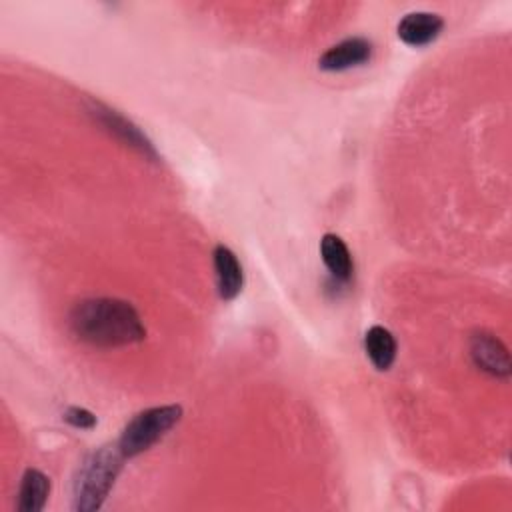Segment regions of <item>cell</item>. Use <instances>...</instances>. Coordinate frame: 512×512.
<instances>
[{"label": "cell", "mask_w": 512, "mask_h": 512, "mask_svg": "<svg viewBox=\"0 0 512 512\" xmlns=\"http://www.w3.org/2000/svg\"><path fill=\"white\" fill-rule=\"evenodd\" d=\"M364 348L378 370H388L394 364L396 358V340L384 326H372L368 328L364 336Z\"/></svg>", "instance_id": "8fae6325"}, {"label": "cell", "mask_w": 512, "mask_h": 512, "mask_svg": "<svg viewBox=\"0 0 512 512\" xmlns=\"http://www.w3.org/2000/svg\"><path fill=\"white\" fill-rule=\"evenodd\" d=\"M372 56V44L366 38H346L330 46L318 60V66L326 72H342L348 68L362 66Z\"/></svg>", "instance_id": "277c9868"}, {"label": "cell", "mask_w": 512, "mask_h": 512, "mask_svg": "<svg viewBox=\"0 0 512 512\" xmlns=\"http://www.w3.org/2000/svg\"><path fill=\"white\" fill-rule=\"evenodd\" d=\"M214 272H216V286H218L220 298L222 300L236 298L242 290L244 274L236 254L224 244L214 248Z\"/></svg>", "instance_id": "ba28073f"}, {"label": "cell", "mask_w": 512, "mask_h": 512, "mask_svg": "<svg viewBox=\"0 0 512 512\" xmlns=\"http://www.w3.org/2000/svg\"><path fill=\"white\" fill-rule=\"evenodd\" d=\"M320 254L336 282H348L354 272V262L348 246L336 234H324L320 240Z\"/></svg>", "instance_id": "9c48e42d"}, {"label": "cell", "mask_w": 512, "mask_h": 512, "mask_svg": "<svg viewBox=\"0 0 512 512\" xmlns=\"http://www.w3.org/2000/svg\"><path fill=\"white\" fill-rule=\"evenodd\" d=\"M90 112H92L110 132H114L120 140H124L126 144L138 148L142 154L156 158V152H154L150 140H148L132 122H128L124 116H120L116 110H110L108 106H104V104H100V102H92Z\"/></svg>", "instance_id": "52a82bcc"}, {"label": "cell", "mask_w": 512, "mask_h": 512, "mask_svg": "<svg viewBox=\"0 0 512 512\" xmlns=\"http://www.w3.org/2000/svg\"><path fill=\"white\" fill-rule=\"evenodd\" d=\"M50 496V480L36 468H28L20 482L18 510L20 512H40Z\"/></svg>", "instance_id": "30bf717a"}, {"label": "cell", "mask_w": 512, "mask_h": 512, "mask_svg": "<svg viewBox=\"0 0 512 512\" xmlns=\"http://www.w3.org/2000/svg\"><path fill=\"white\" fill-rule=\"evenodd\" d=\"M444 28V20L432 12H410L398 22V38L408 46H426L434 42Z\"/></svg>", "instance_id": "8992f818"}, {"label": "cell", "mask_w": 512, "mask_h": 512, "mask_svg": "<svg viewBox=\"0 0 512 512\" xmlns=\"http://www.w3.org/2000/svg\"><path fill=\"white\" fill-rule=\"evenodd\" d=\"M182 418V408L176 404L154 406L138 412L122 430L118 438V448L126 458L138 456L152 448L162 436H166Z\"/></svg>", "instance_id": "3957f363"}, {"label": "cell", "mask_w": 512, "mask_h": 512, "mask_svg": "<svg viewBox=\"0 0 512 512\" xmlns=\"http://www.w3.org/2000/svg\"><path fill=\"white\" fill-rule=\"evenodd\" d=\"M470 356L480 370L492 376L506 378L510 374L508 350L492 334H474L470 340Z\"/></svg>", "instance_id": "5b68a950"}, {"label": "cell", "mask_w": 512, "mask_h": 512, "mask_svg": "<svg viewBox=\"0 0 512 512\" xmlns=\"http://www.w3.org/2000/svg\"><path fill=\"white\" fill-rule=\"evenodd\" d=\"M64 420L68 424H72L74 428H80V430H90V428L96 426V416L90 410L80 408V406H70L64 412Z\"/></svg>", "instance_id": "7c38bea8"}, {"label": "cell", "mask_w": 512, "mask_h": 512, "mask_svg": "<svg viewBox=\"0 0 512 512\" xmlns=\"http://www.w3.org/2000/svg\"><path fill=\"white\" fill-rule=\"evenodd\" d=\"M126 456L118 444H108L84 458L74 478V510L94 512L112 490Z\"/></svg>", "instance_id": "7a4b0ae2"}, {"label": "cell", "mask_w": 512, "mask_h": 512, "mask_svg": "<svg viewBox=\"0 0 512 512\" xmlns=\"http://www.w3.org/2000/svg\"><path fill=\"white\" fill-rule=\"evenodd\" d=\"M70 330L78 340L92 346H124L146 336L136 308L118 298L78 302L70 312Z\"/></svg>", "instance_id": "6da1fadb"}]
</instances>
